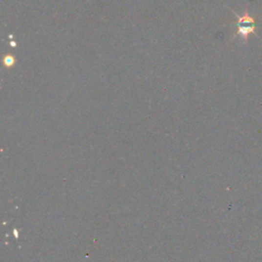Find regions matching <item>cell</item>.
Here are the masks:
<instances>
[{
    "instance_id": "7a4b0ae2",
    "label": "cell",
    "mask_w": 262,
    "mask_h": 262,
    "mask_svg": "<svg viewBox=\"0 0 262 262\" xmlns=\"http://www.w3.org/2000/svg\"><path fill=\"white\" fill-rule=\"evenodd\" d=\"M14 62H15L14 58L10 57V56H6L4 59V64L7 66V67H10V66L14 64Z\"/></svg>"
},
{
    "instance_id": "6da1fadb",
    "label": "cell",
    "mask_w": 262,
    "mask_h": 262,
    "mask_svg": "<svg viewBox=\"0 0 262 262\" xmlns=\"http://www.w3.org/2000/svg\"><path fill=\"white\" fill-rule=\"evenodd\" d=\"M238 34L242 36L244 39H247V37L250 34H255V28L256 23L252 17H250L248 14H245L244 16H238Z\"/></svg>"
}]
</instances>
